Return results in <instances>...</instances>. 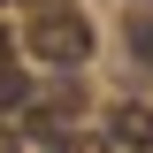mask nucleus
<instances>
[{"mask_svg": "<svg viewBox=\"0 0 153 153\" xmlns=\"http://www.w3.org/2000/svg\"><path fill=\"white\" fill-rule=\"evenodd\" d=\"M23 46H31V61H46V69L76 76L84 61H92V23L76 16V0H69V8H31V31H23Z\"/></svg>", "mask_w": 153, "mask_h": 153, "instance_id": "f257e3e1", "label": "nucleus"}, {"mask_svg": "<svg viewBox=\"0 0 153 153\" xmlns=\"http://www.w3.org/2000/svg\"><path fill=\"white\" fill-rule=\"evenodd\" d=\"M107 146L153 153V107H115V115H107Z\"/></svg>", "mask_w": 153, "mask_h": 153, "instance_id": "f03ea898", "label": "nucleus"}, {"mask_svg": "<svg viewBox=\"0 0 153 153\" xmlns=\"http://www.w3.org/2000/svg\"><path fill=\"white\" fill-rule=\"evenodd\" d=\"M23 100H31V76L16 61H0V115H23Z\"/></svg>", "mask_w": 153, "mask_h": 153, "instance_id": "7ed1b4c3", "label": "nucleus"}, {"mask_svg": "<svg viewBox=\"0 0 153 153\" xmlns=\"http://www.w3.org/2000/svg\"><path fill=\"white\" fill-rule=\"evenodd\" d=\"M130 61H146V69H153V16L130 23Z\"/></svg>", "mask_w": 153, "mask_h": 153, "instance_id": "20e7f679", "label": "nucleus"}, {"mask_svg": "<svg viewBox=\"0 0 153 153\" xmlns=\"http://www.w3.org/2000/svg\"><path fill=\"white\" fill-rule=\"evenodd\" d=\"M46 153H100V138H84V130H61V138H46Z\"/></svg>", "mask_w": 153, "mask_h": 153, "instance_id": "39448f33", "label": "nucleus"}, {"mask_svg": "<svg viewBox=\"0 0 153 153\" xmlns=\"http://www.w3.org/2000/svg\"><path fill=\"white\" fill-rule=\"evenodd\" d=\"M0 153H23V138H16V123H0Z\"/></svg>", "mask_w": 153, "mask_h": 153, "instance_id": "423d86ee", "label": "nucleus"}, {"mask_svg": "<svg viewBox=\"0 0 153 153\" xmlns=\"http://www.w3.org/2000/svg\"><path fill=\"white\" fill-rule=\"evenodd\" d=\"M31 8H69V0H31Z\"/></svg>", "mask_w": 153, "mask_h": 153, "instance_id": "0eeeda50", "label": "nucleus"}, {"mask_svg": "<svg viewBox=\"0 0 153 153\" xmlns=\"http://www.w3.org/2000/svg\"><path fill=\"white\" fill-rule=\"evenodd\" d=\"M100 153H123V146H100Z\"/></svg>", "mask_w": 153, "mask_h": 153, "instance_id": "6e6552de", "label": "nucleus"}, {"mask_svg": "<svg viewBox=\"0 0 153 153\" xmlns=\"http://www.w3.org/2000/svg\"><path fill=\"white\" fill-rule=\"evenodd\" d=\"M0 54H8V38H0Z\"/></svg>", "mask_w": 153, "mask_h": 153, "instance_id": "1a4fd4ad", "label": "nucleus"}, {"mask_svg": "<svg viewBox=\"0 0 153 153\" xmlns=\"http://www.w3.org/2000/svg\"><path fill=\"white\" fill-rule=\"evenodd\" d=\"M0 8H8V0H0Z\"/></svg>", "mask_w": 153, "mask_h": 153, "instance_id": "9d476101", "label": "nucleus"}]
</instances>
